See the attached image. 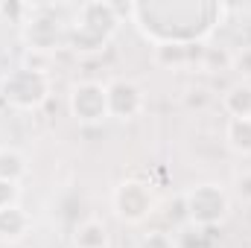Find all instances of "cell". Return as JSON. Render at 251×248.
<instances>
[{
    "label": "cell",
    "mask_w": 251,
    "mask_h": 248,
    "mask_svg": "<svg viewBox=\"0 0 251 248\" xmlns=\"http://www.w3.org/2000/svg\"><path fill=\"white\" fill-rule=\"evenodd\" d=\"M117 24H120V15L114 3H100V0L82 3L73 24L67 26V41L76 50H102L114 35Z\"/></svg>",
    "instance_id": "6da1fadb"
},
{
    "label": "cell",
    "mask_w": 251,
    "mask_h": 248,
    "mask_svg": "<svg viewBox=\"0 0 251 248\" xmlns=\"http://www.w3.org/2000/svg\"><path fill=\"white\" fill-rule=\"evenodd\" d=\"M181 207H184V216H187V222L193 228L210 231V228H216L228 219L231 201H228V193L222 187L207 181V184L190 187L181 196Z\"/></svg>",
    "instance_id": "7a4b0ae2"
},
{
    "label": "cell",
    "mask_w": 251,
    "mask_h": 248,
    "mask_svg": "<svg viewBox=\"0 0 251 248\" xmlns=\"http://www.w3.org/2000/svg\"><path fill=\"white\" fill-rule=\"evenodd\" d=\"M0 91H3V99L12 108H18V111H35V108H41L50 99V76L18 64L15 70H9L3 76Z\"/></svg>",
    "instance_id": "3957f363"
},
{
    "label": "cell",
    "mask_w": 251,
    "mask_h": 248,
    "mask_svg": "<svg viewBox=\"0 0 251 248\" xmlns=\"http://www.w3.org/2000/svg\"><path fill=\"white\" fill-rule=\"evenodd\" d=\"M111 204H114V213L120 216V222L126 225H140L152 216L155 210V196H152V187L140 178H123L120 184L114 187L111 193Z\"/></svg>",
    "instance_id": "277c9868"
},
{
    "label": "cell",
    "mask_w": 251,
    "mask_h": 248,
    "mask_svg": "<svg viewBox=\"0 0 251 248\" xmlns=\"http://www.w3.org/2000/svg\"><path fill=\"white\" fill-rule=\"evenodd\" d=\"M24 41H26V50L53 56L67 41V26L47 9H32V15L24 21Z\"/></svg>",
    "instance_id": "5b68a950"
},
{
    "label": "cell",
    "mask_w": 251,
    "mask_h": 248,
    "mask_svg": "<svg viewBox=\"0 0 251 248\" xmlns=\"http://www.w3.org/2000/svg\"><path fill=\"white\" fill-rule=\"evenodd\" d=\"M67 108L79 123H100L108 117V94L102 82H76L67 94Z\"/></svg>",
    "instance_id": "8992f818"
},
{
    "label": "cell",
    "mask_w": 251,
    "mask_h": 248,
    "mask_svg": "<svg viewBox=\"0 0 251 248\" xmlns=\"http://www.w3.org/2000/svg\"><path fill=\"white\" fill-rule=\"evenodd\" d=\"M108 94V117L114 120H134L143 111V91L131 79H111L105 85Z\"/></svg>",
    "instance_id": "52a82bcc"
},
{
    "label": "cell",
    "mask_w": 251,
    "mask_h": 248,
    "mask_svg": "<svg viewBox=\"0 0 251 248\" xmlns=\"http://www.w3.org/2000/svg\"><path fill=\"white\" fill-rule=\"evenodd\" d=\"M32 228V216L21 207V204H9L0 207V240L3 243H18L29 234Z\"/></svg>",
    "instance_id": "ba28073f"
},
{
    "label": "cell",
    "mask_w": 251,
    "mask_h": 248,
    "mask_svg": "<svg viewBox=\"0 0 251 248\" xmlns=\"http://www.w3.org/2000/svg\"><path fill=\"white\" fill-rule=\"evenodd\" d=\"M73 248H108V228L102 219H82L73 228Z\"/></svg>",
    "instance_id": "9c48e42d"
},
{
    "label": "cell",
    "mask_w": 251,
    "mask_h": 248,
    "mask_svg": "<svg viewBox=\"0 0 251 248\" xmlns=\"http://www.w3.org/2000/svg\"><path fill=\"white\" fill-rule=\"evenodd\" d=\"M155 62L161 67H170V70H181L193 64V44L187 41H161L155 47Z\"/></svg>",
    "instance_id": "30bf717a"
},
{
    "label": "cell",
    "mask_w": 251,
    "mask_h": 248,
    "mask_svg": "<svg viewBox=\"0 0 251 248\" xmlns=\"http://www.w3.org/2000/svg\"><path fill=\"white\" fill-rule=\"evenodd\" d=\"M225 140H228L231 152H237V155H251V117H228Z\"/></svg>",
    "instance_id": "8fae6325"
},
{
    "label": "cell",
    "mask_w": 251,
    "mask_h": 248,
    "mask_svg": "<svg viewBox=\"0 0 251 248\" xmlns=\"http://www.w3.org/2000/svg\"><path fill=\"white\" fill-rule=\"evenodd\" d=\"M222 108L231 117H251V82H237L225 91Z\"/></svg>",
    "instance_id": "7c38bea8"
},
{
    "label": "cell",
    "mask_w": 251,
    "mask_h": 248,
    "mask_svg": "<svg viewBox=\"0 0 251 248\" xmlns=\"http://www.w3.org/2000/svg\"><path fill=\"white\" fill-rule=\"evenodd\" d=\"M24 175H26V158L12 146H0V178L21 184Z\"/></svg>",
    "instance_id": "4fadbf2b"
},
{
    "label": "cell",
    "mask_w": 251,
    "mask_h": 248,
    "mask_svg": "<svg viewBox=\"0 0 251 248\" xmlns=\"http://www.w3.org/2000/svg\"><path fill=\"white\" fill-rule=\"evenodd\" d=\"M231 70L237 76H243V82L251 79V44H243V47L231 50Z\"/></svg>",
    "instance_id": "5bb4252c"
},
{
    "label": "cell",
    "mask_w": 251,
    "mask_h": 248,
    "mask_svg": "<svg viewBox=\"0 0 251 248\" xmlns=\"http://www.w3.org/2000/svg\"><path fill=\"white\" fill-rule=\"evenodd\" d=\"M201 64L207 70H231V50H213V47H207L204 56H201Z\"/></svg>",
    "instance_id": "9a60e30c"
},
{
    "label": "cell",
    "mask_w": 251,
    "mask_h": 248,
    "mask_svg": "<svg viewBox=\"0 0 251 248\" xmlns=\"http://www.w3.org/2000/svg\"><path fill=\"white\" fill-rule=\"evenodd\" d=\"M137 248H178V243L167 234V231H149L140 237Z\"/></svg>",
    "instance_id": "2e32d148"
},
{
    "label": "cell",
    "mask_w": 251,
    "mask_h": 248,
    "mask_svg": "<svg viewBox=\"0 0 251 248\" xmlns=\"http://www.w3.org/2000/svg\"><path fill=\"white\" fill-rule=\"evenodd\" d=\"M234 193H237L240 201L251 204V170H243V173L234 175Z\"/></svg>",
    "instance_id": "e0dca14e"
},
{
    "label": "cell",
    "mask_w": 251,
    "mask_h": 248,
    "mask_svg": "<svg viewBox=\"0 0 251 248\" xmlns=\"http://www.w3.org/2000/svg\"><path fill=\"white\" fill-rule=\"evenodd\" d=\"M18 196H21V187L12 184V181H3V178H0V207L18 204Z\"/></svg>",
    "instance_id": "ac0fdd59"
},
{
    "label": "cell",
    "mask_w": 251,
    "mask_h": 248,
    "mask_svg": "<svg viewBox=\"0 0 251 248\" xmlns=\"http://www.w3.org/2000/svg\"><path fill=\"white\" fill-rule=\"evenodd\" d=\"M184 102H187V108H204L210 102V94L204 88H190L184 94Z\"/></svg>",
    "instance_id": "d6986e66"
}]
</instances>
